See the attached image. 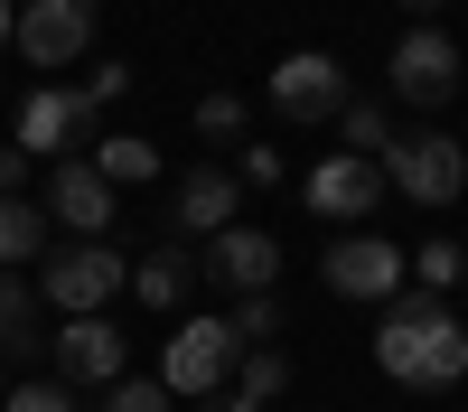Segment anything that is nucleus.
<instances>
[{"label":"nucleus","mask_w":468,"mask_h":412,"mask_svg":"<svg viewBox=\"0 0 468 412\" xmlns=\"http://www.w3.org/2000/svg\"><path fill=\"white\" fill-rule=\"evenodd\" d=\"M0 412H94V403H75L66 385H19V394H0Z\"/></svg>","instance_id":"24"},{"label":"nucleus","mask_w":468,"mask_h":412,"mask_svg":"<svg viewBox=\"0 0 468 412\" xmlns=\"http://www.w3.org/2000/svg\"><path fill=\"white\" fill-rule=\"evenodd\" d=\"M337 132H346V150H356V160H384V150H394V122H384L375 103H346Z\"/></svg>","instance_id":"21"},{"label":"nucleus","mask_w":468,"mask_h":412,"mask_svg":"<svg viewBox=\"0 0 468 412\" xmlns=\"http://www.w3.org/2000/svg\"><path fill=\"white\" fill-rule=\"evenodd\" d=\"M234 178H244V187H282V150H271V141H253V150H244V169H234Z\"/></svg>","instance_id":"26"},{"label":"nucleus","mask_w":468,"mask_h":412,"mask_svg":"<svg viewBox=\"0 0 468 412\" xmlns=\"http://www.w3.org/2000/svg\"><path fill=\"white\" fill-rule=\"evenodd\" d=\"M112 206H122V187H112L94 160H75V150H66V160L48 169V216L66 225L75 244H103V235H112Z\"/></svg>","instance_id":"6"},{"label":"nucleus","mask_w":468,"mask_h":412,"mask_svg":"<svg viewBox=\"0 0 468 412\" xmlns=\"http://www.w3.org/2000/svg\"><path fill=\"white\" fill-rule=\"evenodd\" d=\"M234 337H244V347H271V337H282V300H271V291H253V300H234Z\"/></svg>","instance_id":"22"},{"label":"nucleus","mask_w":468,"mask_h":412,"mask_svg":"<svg viewBox=\"0 0 468 412\" xmlns=\"http://www.w3.org/2000/svg\"><path fill=\"white\" fill-rule=\"evenodd\" d=\"M271 103H282L291 122H337L346 112V66L319 57V48H300V57L271 66Z\"/></svg>","instance_id":"10"},{"label":"nucleus","mask_w":468,"mask_h":412,"mask_svg":"<svg viewBox=\"0 0 468 412\" xmlns=\"http://www.w3.org/2000/svg\"><path fill=\"white\" fill-rule=\"evenodd\" d=\"M384 187H403L412 206H450L459 187H468V150L450 132H394V150H384Z\"/></svg>","instance_id":"2"},{"label":"nucleus","mask_w":468,"mask_h":412,"mask_svg":"<svg viewBox=\"0 0 468 412\" xmlns=\"http://www.w3.org/2000/svg\"><path fill=\"white\" fill-rule=\"evenodd\" d=\"M394 94H403V103H450V94H459V37H450V28L421 19V28L394 37Z\"/></svg>","instance_id":"7"},{"label":"nucleus","mask_w":468,"mask_h":412,"mask_svg":"<svg viewBox=\"0 0 468 412\" xmlns=\"http://www.w3.org/2000/svg\"><path fill=\"white\" fill-rule=\"evenodd\" d=\"M10 37H19V10H10V0H0V48H10Z\"/></svg>","instance_id":"30"},{"label":"nucleus","mask_w":468,"mask_h":412,"mask_svg":"<svg viewBox=\"0 0 468 412\" xmlns=\"http://www.w3.org/2000/svg\"><path fill=\"white\" fill-rule=\"evenodd\" d=\"M94 412H169V385H141V375H122V385H103Z\"/></svg>","instance_id":"23"},{"label":"nucleus","mask_w":468,"mask_h":412,"mask_svg":"<svg viewBox=\"0 0 468 412\" xmlns=\"http://www.w3.org/2000/svg\"><path fill=\"white\" fill-rule=\"evenodd\" d=\"M187 281H197V262H187V253H150V262H132L141 310H178V300H187Z\"/></svg>","instance_id":"15"},{"label":"nucleus","mask_w":468,"mask_h":412,"mask_svg":"<svg viewBox=\"0 0 468 412\" xmlns=\"http://www.w3.org/2000/svg\"><path fill=\"white\" fill-rule=\"evenodd\" d=\"M234 197H244V178H225V169H187L178 178V235H225L234 225Z\"/></svg>","instance_id":"14"},{"label":"nucleus","mask_w":468,"mask_h":412,"mask_svg":"<svg viewBox=\"0 0 468 412\" xmlns=\"http://www.w3.org/2000/svg\"><path fill=\"white\" fill-rule=\"evenodd\" d=\"M319 281L337 291V300H394L403 281H412V253L403 244H384V235H337L328 253H319Z\"/></svg>","instance_id":"4"},{"label":"nucleus","mask_w":468,"mask_h":412,"mask_svg":"<svg viewBox=\"0 0 468 412\" xmlns=\"http://www.w3.org/2000/svg\"><path fill=\"white\" fill-rule=\"evenodd\" d=\"M28 347H37V291L0 272V356H28Z\"/></svg>","instance_id":"17"},{"label":"nucleus","mask_w":468,"mask_h":412,"mask_svg":"<svg viewBox=\"0 0 468 412\" xmlns=\"http://www.w3.org/2000/svg\"><path fill=\"white\" fill-rule=\"evenodd\" d=\"M197 132H207V141H234V132H244V103H234V94H207V103H197Z\"/></svg>","instance_id":"25"},{"label":"nucleus","mask_w":468,"mask_h":412,"mask_svg":"<svg viewBox=\"0 0 468 412\" xmlns=\"http://www.w3.org/2000/svg\"><path fill=\"white\" fill-rule=\"evenodd\" d=\"M197 272H207V281H225L234 300H253V291H271V281H282V244H271L262 225H225V235H207Z\"/></svg>","instance_id":"11"},{"label":"nucleus","mask_w":468,"mask_h":412,"mask_svg":"<svg viewBox=\"0 0 468 412\" xmlns=\"http://www.w3.org/2000/svg\"><path fill=\"white\" fill-rule=\"evenodd\" d=\"M94 122V103L85 94H57V85H37V94H19V150H28V160H37V150H75V132H85Z\"/></svg>","instance_id":"13"},{"label":"nucleus","mask_w":468,"mask_h":412,"mask_svg":"<svg viewBox=\"0 0 468 412\" xmlns=\"http://www.w3.org/2000/svg\"><path fill=\"white\" fill-rule=\"evenodd\" d=\"M112 291H132V262L112 253V244H66L37 262V300H57L66 319H94Z\"/></svg>","instance_id":"3"},{"label":"nucleus","mask_w":468,"mask_h":412,"mask_svg":"<svg viewBox=\"0 0 468 412\" xmlns=\"http://www.w3.org/2000/svg\"><path fill=\"white\" fill-rule=\"evenodd\" d=\"M300 197L319 206V216H337V225H346V216H375L384 178H375V160H356V150H328V160L300 178Z\"/></svg>","instance_id":"12"},{"label":"nucleus","mask_w":468,"mask_h":412,"mask_svg":"<svg viewBox=\"0 0 468 412\" xmlns=\"http://www.w3.org/2000/svg\"><path fill=\"white\" fill-rule=\"evenodd\" d=\"M10 262H48V216L28 197H0V272Z\"/></svg>","instance_id":"16"},{"label":"nucleus","mask_w":468,"mask_h":412,"mask_svg":"<svg viewBox=\"0 0 468 412\" xmlns=\"http://www.w3.org/2000/svg\"><path fill=\"white\" fill-rule=\"evenodd\" d=\"M122 85H132V66H112V57H103V66H94V85H85V103H112Z\"/></svg>","instance_id":"27"},{"label":"nucleus","mask_w":468,"mask_h":412,"mask_svg":"<svg viewBox=\"0 0 468 412\" xmlns=\"http://www.w3.org/2000/svg\"><path fill=\"white\" fill-rule=\"evenodd\" d=\"M403 10H412V19H431V10H441V0H403Z\"/></svg>","instance_id":"31"},{"label":"nucleus","mask_w":468,"mask_h":412,"mask_svg":"<svg viewBox=\"0 0 468 412\" xmlns=\"http://www.w3.org/2000/svg\"><path fill=\"white\" fill-rule=\"evenodd\" d=\"M197 412H262V403H244V394H207Z\"/></svg>","instance_id":"29"},{"label":"nucleus","mask_w":468,"mask_h":412,"mask_svg":"<svg viewBox=\"0 0 468 412\" xmlns=\"http://www.w3.org/2000/svg\"><path fill=\"white\" fill-rule=\"evenodd\" d=\"M412 281H421V291L468 281V244H450V235H441V244H412Z\"/></svg>","instance_id":"20"},{"label":"nucleus","mask_w":468,"mask_h":412,"mask_svg":"<svg viewBox=\"0 0 468 412\" xmlns=\"http://www.w3.org/2000/svg\"><path fill=\"white\" fill-rule=\"evenodd\" d=\"M19 178H28V150L10 141V150H0V197H19Z\"/></svg>","instance_id":"28"},{"label":"nucleus","mask_w":468,"mask_h":412,"mask_svg":"<svg viewBox=\"0 0 468 412\" xmlns=\"http://www.w3.org/2000/svg\"><path fill=\"white\" fill-rule=\"evenodd\" d=\"M122 365H132V347H122V328H112L103 310L57 328V385H66V394H85V385H122Z\"/></svg>","instance_id":"9"},{"label":"nucleus","mask_w":468,"mask_h":412,"mask_svg":"<svg viewBox=\"0 0 468 412\" xmlns=\"http://www.w3.org/2000/svg\"><path fill=\"white\" fill-rule=\"evenodd\" d=\"M234 365H244L234 319H187V328L169 337V356H160V385H169V394H225Z\"/></svg>","instance_id":"5"},{"label":"nucleus","mask_w":468,"mask_h":412,"mask_svg":"<svg viewBox=\"0 0 468 412\" xmlns=\"http://www.w3.org/2000/svg\"><path fill=\"white\" fill-rule=\"evenodd\" d=\"M375 365H384V385H403V394H450L468 375V328L450 319L441 291H394L384 319H375Z\"/></svg>","instance_id":"1"},{"label":"nucleus","mask_w":468,"mask_h":412,"mask_svg":"<svg viewBox=\"0 0 468 412\" xmlns=\"http://www.w3.org/2000/svg\"><path fill=\"white\" fill-rule=\"evenodd\" d=\"M10 48H19L28 66H75V57L94 48V0H28Z\"/></svg>","instance_id":"8"},{"label":"nucleus","mask_w":468,"mask_h":412,"mask_svg":"<svg viewBox=\"0 0 468 412\" xmlns=\"http://www.w3.org/2000/svg\"><path fill=\"white\" fill-rule=\"evenodd\" d=\"M94 169H103L112 187H132V178H160V150H150L141 132H112V141L94 150Z\"/></svg>","instance_id":"19"},{"label":"nucleus","mask_w":468,"mask_h":412,"mask_svg":"<svg viewBox=\"0 0 468 412\" xmlns=\"http://www.w3.org/2000/svg\"><path fill=\"white\" fill-rule=\"evenodd\" d=\"M234 394H244V403H282V394H291V356H282V347H244Z\"/></svg>","instance_id":"18"}]
</instances>
